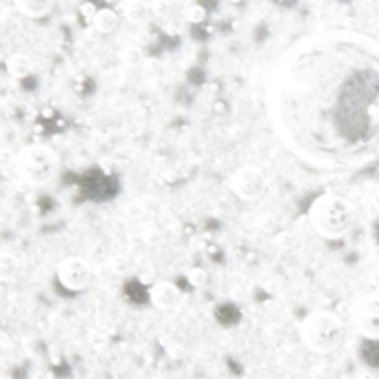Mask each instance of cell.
Wrapping results in <instances>:
<instances>
[{"label": "cell", "mask_w": 379, "mask_h": 379, "mask_svg": "<svg viewBox=\"0 0 379 379\" xmlns=\"http://www.w3.org/2000/svg\"><path fill=\"white\" fill-rule=\"evenodd\" d=\"M308 220L320 235L328 240L346 238L355 228L357 211L349 197L337 193H324L315 197L308 209Z\"/></svg>", "instance_id": "6da1fadb"}, {"label": "cell", "mask_w": 379, "mask_h": 379, "mask_svg": "<svg viewBox=\"0 0 379 379\" xmlns=\"http://www.w3.org/2000/svg\"><path fill=\"white\" fill-rule=\"evenodd\" d=\"M58 167H60V160L52 146L29 144L16 153V169H18L21 177L27 180L29 185L40 187V185L52 182L58 173Z\"/></svg>", "instance_id": "3957f363"}, {"label": "cell", "mask_w": 379, "mask_h": 379, "mask_svg": "<svg viewBox=\"0 0 379 379\" xmlns=\"http://www.w3.org/2000/svg\"><path fill=\"white\" fill-rule=\"evenodd\" d=\"M18 271H21L18 257L9 251H0V282H11L18 275Z\"/></svg>", "instance_id": "7c38bea8"}, {"label": "cell", "mask_w": 379, "mask_h": 379, "mask_svg": "<svg viewBox=\"0 0 379 379\" xmlns=\"http://www.w3.org/2000/svg\"><path fill=\"white\" fill-rule=\"evenodd\" d=\"M375 242L379 244V220H377V224H375Z\"/></svg>", "instance_id": "d6986e66"}, {"label": "cell", "mask_w": 379, "mask_h": 379, "mask_svg": "<svg viewBox=\"0 0 379 379\" xmlns=\"http://www.w3.org/2000/svg\"><path fill=\"white\" fill-rule=\"evenodd\" d=\"M149 302L158 308V310H173L182 302V291L175 282H169V279H160L149 288Z\"/></svg>", "instance_id": "52a82bcc"}, {"label": "cell", "mask_w": 379, "mask_h": 379, "mask_svg": "<svg viewBox=\"0 0 379 379\" xmlns=\"http://www.w3.org/2000/svg\"><path fill=\"white\" fill-rule=\"evenodd\" d=\"M187 279H189V284L191 286H195V288H200V286H204L206 284V279H209V275H206V271L204 269H191L189 273H187Z\"/></svg>", "instance_id": "9a60e30c"}, {"label": "cell", "mask_w": 379, "mask_h": 379, "mask_svg": "<svg viewBox=\"0 0 379 379\" xmlns=\"http://www.w3.org/2000/svg\"><path fill=\"white\" fill-rule=\"evenodd\" d=\"M0 111H3V100H0Z\"/></svg>", "instance_id": "44dd1931"}, {"label": "cell", "mask_w": 379, "mask_h": 379, "mask_svg": "<svg viewBox=\"0 0 379 379\" xmlns=\"http://www.w3.org/2000/svg\"><path fill=\"white\" fill-rule=\"evenodd\" d=\"M346 326L333 310H313L300 324V339L310 353L331 355L344 344Z\"/></svg>", "instance_id": "7a4b0ae2"}, {"label": "cell", "mask_w": 379, "mask_h": 379, "mask_svg": "<svg viewBox=\"0 0 379 379\" xmlns=\"http://www.w3.org/2000/svg\"><path fill=\"white\" fill-rule=\"evenodd\" d=\"M9 357H11V344L7 339L0 337V364H3V361H7Z\"/></svg>", "instance_id": "ac0fdd59"}, {"label": "cell", "mask_w": 379, "mask_h": 379, "mask_svg": "<svg viewBox=\"0 0 379 379\" xmlns=\"http://www.w3.org/2000/svg\"><path fill=\"white\" fill-rule=\"evenodd\" d=\"M377 195H379V187H377Z\"/></svg>", "instance_id": "7402d4cb"}, {"label": "cell", "mask_w": 379, "mask_h": 379, "mask_svg": "<svg viewBox=\"0 0 379 379\" xmlns=\"http://www.w3.org/2000/svg\"><path fill=\"white\" fill-rule=\"evenodd\" d=\"M182 16H185V21L191 23V25H202V23L206 21L209 11H206V7L200 5V3H191V5L185 7Z\"/></svg>", "instance_id": "4fadbf2b"}, {"label": "cell", "mask_w": 379, "mask_h": 379, "mask_svg": "<svg viewBox=\"0 0 379 379\" xmlns=\"http://www.w3.org/2000/svg\"><path fill=\"white\" fill-rule=\"evenodd\" d=\"M353 322L366 339H379V293H371L355 304Z\"/></svg>", "instance_id": "8992f818"}, {"label": "cell", "mask_w": 379, "mask_h": 379, "mask_svg": "<svg viewBox=\"0 0 379 379\" xmlns=\"http://www.w3.org/2000/svg\"><path fill=\"white\" fill-rule=\"evenodd\" d=\"M95 11H98V7L91 3V0H87V3H82V5H80V16H82V21L89 23V25H91V21L95 18Z\"/></svg>", "instance_id": "e0dca14e"}, {"label": "cell", "mask_w": 379, "mask_h": 379, "mask_svg": "<svg viewBox=\"0 0 379 379\" xmlns=\"http://www.w3.org/2000/svg\"><path fill=\"white\" fill-rule=\"evenodd\" d=\"M228 189L238 200L255 202L267 191V177L257 167H242L228 180Z\"/></svg>", "instance_id": "277c9868"}, {"label": "cell", "mask_w": 379, "mask_h": 379, "mask_svg": "<svg viewBox=\"0 0 379 379\" xmlns=\"http://www.w3.org/2000/svg\"><path fill=\"white\" fill-rule=\"evenodd\" d=\"M5 69L11 78L16 80H23L27 76H31V71H34V62H31L29 56L25 54H11L5 62Z\"/></svg>", "instance_id": "30bf717a"}, {"label": "cell", "mask_w": 379, "mask_h": 379, "mask_svg": "<svg viewBox=\"0 0 379 379\" xmlns=\"http://www.w3.org/2000/svg\"><path fill=\"white\" fill-rule=\"evenodd\" d=\"M120 25V16L115 9H109V7H103L95 11V18L91 21V27L98 31V34H111L115 31Z\"/></svg>", "instance_id": "9c48e42d"}, {"label": "cell", "mask_w": 379, "mask_h": 379, "mask_svg": "<svg viewBox=\"0 0 379 379\" xmlns=\"http://www.w3.org/2000/svg\"><path fill=\"white\" fill-rule=\"evenodd\" d=\"M122 16L134 25H140L149 13V3H144V0H124L122 3Z\"/></svg>", "instance_id": "8fae6325"}, {"label": "cell", "mask_w": 379, "mask_h": 379, "mask_svg": "<svg viewBox=\"0 0 379 379\" xmlns=\"http://www.w3.org/2000/svg\"><path fill=\"white\" fill-rule=\"evenodd\" d=\"M13 5L27 18H45L54 9L56 0H13Z\"/></svg>", "instance_id": "ba28073f"}, {"label": "cell", "mask_w": 379, "mask_h": 379, "mask_svg": "<svg viewBox=\"0 0 379 379\" xmlns=\"http://www.w3.org/2000/svg\"><path fill=\"white\" fill-rule=\"evenodd\" d=\"M228 3H231V5H240V3H242V0H228Z\"/></svg>", "instance_id": "ffe728a7"}, {"label": "cell", "mask_w": 379, "mask_h": 379, "mask_svg": "<svg viewBox=\"0 0 379 379\" xmlns=\"http://www.w3.org/2000/svg\"><path fill=\"white\" fill-rule=\"evenodd\" d=\"M56 277L64 291H85L91 282V264L85 257L69 255L60 260V264L56 267Z\"/></svg>", "instance_id": "5b68a950"}, {"label": "cell", "mask_w": 379, "mask_h": 379, "mask_svg": "<svg viewBox=\"0 0 379 379\" xmlns=\"http://www.w3.org/2000/svg\"><path fill=\"white\" fill-rule=\"evenodd\" d=\"M11 167H16V153L9 146H0V171H7Z\"/></svg>", "instance_id": "2e32d148"}, {"label": "cell", "mask_w": 379, "mask_h": 379, "mask_svg": "<svg viewBox=\"0 0 379 379\" xmlns=\"http://www.w3.org/2000/svg\"><path fill=\"white\" fill-rule=\"evenodd\" d=\"M171 0H151L149 3V13L156 16V18H169L171 16Z\"/></svg>", "instance_id": "5bb4252c"}]
</instances>
